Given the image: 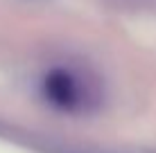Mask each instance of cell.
<instances>
[{"label":"cell","instance_id":"1","mask_svg":"<svg viewBox=\"0 0 156 153\" xmlns=\"http://www.w3.org/2000/svg\"><path fill=\"white\" fill-rule=\"evenodd\" d=\"M41 92L55 108L66 110V113H82L93 104L90 88L66 68L48 72L41 83Z\"/></svg>","mask_w":156,"mask_h":153}]
</instances>
